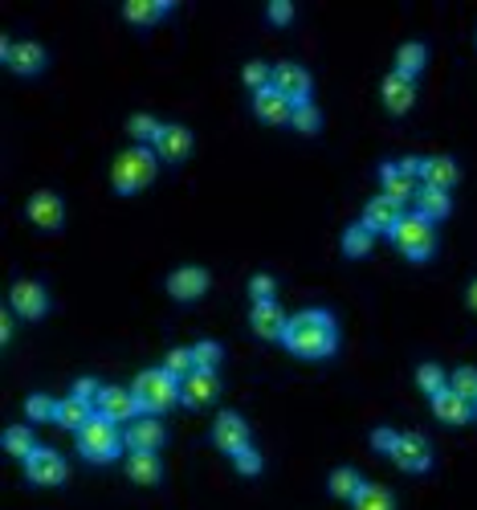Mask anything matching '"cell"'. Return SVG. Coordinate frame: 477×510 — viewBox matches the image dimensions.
I'll list each match as a JSON object with an SVG mask.
<instances>
[{"label": "cell", "instance_id": "obj_1", "mask_svg": "<svg viewBox=\"0 0 477 510\" xmlns=\"http://www.w3.org/2000/svg\"><path fill=\"white\" fill-rule=\"evenodd\" d=\"M282 344L290 347L294 355H302V360H322V355H331L339 347L335 315L322 307L298 310V315H290V323H286Z\"/></svg>", "mask_w": 477, "mask_h": 510}, {"label": "cell", "instance_id": "obj_2", "mask_svg": "<svg viewBox=\"0 0 477 510\" xmlns=\"http://www.w3.org/2000/svg\"><path fill=\"white\" fill-rule=\"evenodd\" d=\"M155 172H159V156H155V148H147V143H131V148L119 151L115 164H110V180H115V188L123 196L147 188L151 180H155Z\"/></svg>", "mask_w": 477, "mask_h": 510}, {"label": "cell", "instance_id": "obj_3", "mask_svg": "<svg viewBox=\"0 0 477 510\" xmlns=\"http://www.w3.org/2000/svg\"><path fill=\"white\" fill-rule=\"evenodd\" d=\"M392 241H396V249L404 257H412V262H424V257L437 249V229H433V220L420 217V212H400L396 220V229H392Z\"/></svg>", "mask_w": 477, "mask_h": 510}, {"label": "cell", "instance_id": "obj_4", "mask_svg": "<svg viewBox=\"0 0 477 510\" xmlns=\"http://www.w3.org/2000/svg\"><path fill=\"white\" fill-rule=\"evenodd\" d=\"M78 449L82 458L90 461H110L119 458V449H123V433H119V421H110V416L94 413L86 425L78 429Z\"/></svg>", "mask_w": 477, "mask_h": 510}, {"label": "cell", "instance_id": "obj_5", "mask_svg": "<svg viewBox=\"0 0 477 510\" xmlns=\"http://www.w3.org/2000/svg\"><path fill=\"white\" fill-rule=\"evenodd\" d=\"M135 396H139V408L143 413H163V408H172L180 400V380L172 376L168 368H147L135 376Z\"/></svg>", "mask_w": 477, "mask_h": 510}, {"label": "cell", "instance_id": "obj_6", "mask_svg": "<svg viewBox=\"0 0 477 510\" xmlns=\"http://www.w3.org/2000/svg\"><path fill=\"white\" fill-rule=\"evenodd\" d=\"M380 184H384V196H392L396 204L416 201V188H420V159L404 156V159L380 164Z\"/></svg>", "mask_w": 477, "mask_h": 510}, {"label": "cell", "instance_id": "obj_7", "mask_svg": "<svg viewBox=\"0 0 477 510\" xmlns=\"http://www.w3.org/2000/svg\"><path fill=\"white\" fill-rule=\"evenodd\" d=\"M98 413L110 416V421H119V425H131L135 416L143 413V408H139V396H135V388L106 384L102 396H98Z\"/></svg>", "mask_w": 477, "mask_h": 510}, {"label": "cell", "instance_id": "obj_8", "mask_svg": "<svg viewBox=\"0 0 477 510\" xmlns=\"http://www.w3.org/2000/svg\"><path fill=\"white\" fill-rule=\"evenodd\" d=\"M9 307L17 310L21 318H41L45 310H49V291L33 278H17L9 291Z\"/></svg>", "mask_w": 477, "mask_h": 510}, {"label": "cell", "instance_id": "obj_9", "mask_svg": "<svg viewBox=\"0 0 477 510\" xmlns=\"http://www.w3.org/2000/svg\"><path fill=\"white\" fill-rule=\"evenodd\" d=\"M66 458L57 453V449H49V445H37L33 453L25 458V474H29V482H41V486H53V482H62L66 478Z\"/></svg>", "mask_w": 477, "mask_h": 510}, {"label": "cell", "instance_id": "obj_10", "mask_svg": "<svg viewBox=\"0 0 477 510\" xmlns=\"http://www.w3.org/2000/svg\"><path fill=\"white\" fill-rule=\"evenodd\" d=\"M29 220H33L37 229H62V220H66V201L57 192H49V188H41V192L29 196L25 204Z\"/></svg>", "mask_w": 477, "mask_h": 510}, {"label": "cell", "instance_id": "obj_11", "mask_svg": "<svg viewBox=\"0 0 477 510\" xmlns=\"http://www.w3.org/2000/svg\"><path fill=\"white\" fill-rule=\"evenodd\" d=\"M221 392V376H216V368H192L184 380H180V400L184 405H208L212 396Z\"/></svg>", "mask_w": 477, "mask_h": 510}, {"label": "cell", "instance_id": "obj_12", "mask_svg": "<svg viewBox=\"0 0 477 510\" xmlns=\"http://www.w3.org/2000/svg\"><path fill=\"white\" fill-rule=\"evenodd\" d=\"M392 458H396V466L412 470V474H424V470L433 466V445H428L420 433H400Z\"/></svg>", "mask_w": 477, "mask_h": 510}, {"label": "cell", "instance_id": "obj_13", "mask_svg": "<svg viewBox=\"0 0 477 510\" xmlns=\"http://www.w3.org/2000/svg\"><path fill=\"white\" fill-rule=\"evenodd\" d=\"M212 441L225 449V453H237V449L249 445V425L241 413H233V408H225L221 416H216V425H212Z\"/></svg>", "mask_w": 477, "mask_h": 510}, {"label": "cell", "instance_id": "obj_14", "mask_svg": "<svg viewBox=\"0 0 477 510\" xmlns=\"http://www.w3.org/2000/svg\"><path fill=\"white\" fill-rule=\"evenodd\" d=\"M204 291H208V270H204V265H180V270H172V278H168L172 299L192 302V299H200Z\"/></svg>", "mask_w": 477, "mask_h": 510}, {"label": "cell", "instance_id": "obj_15", "mask_svg": "<svg viewBox=\"0 0 477 510\" xmlns=\"http://www.w3.org/2000/svg\"><path fill=\"white\" fill-rule=\"evenodd\" d=\"M253 111H257V119H265V123H290L294 103L269 82V86L253 90Z\"/></svg>", "mask_w": 477, "mask_h": 510}, {"label": "cell", "instance_id": "obj_16", "mask_svg": "<svg viewBox=\"0 0 477 510\" xmlns=\"http://www.w3.org/2000/svg\"><path fill=\"white\" fill-rule=\"evenodd\" d=\"M274 86L282 90L290 103H302V98H310V70L286 58V62L274 66Z\"/></svg>", "mask_w": 477, "mask_h": 510}, {"label": "cell", "instance_id": "obj_17", "mask_svg": "<svg viewBox=\"0 0 477 510\" xmlns=\"http://www.w3.org/2000/svg\"><path fill=\"white\" fill-rule=\"evenodd\" d=\"M4 62L17 74H37L45 66V45L41 41H13L4 37Z\"/></svg>", "mask_w": 477, "mask_h": 510}, {"label": "cell", "instance_id": "obj_18", "mask_svg": "<svg viewBox=\"0 0 477 510\" xmlns=\"http://www.w3.org/2000/svg\"><path fill=\"white\" fill-rule=\"evenodd\" d=\"M400 212H404V209H400V204L396 201H392V196H371V201L367 204H363V225H367V229L371 233H392V229H396V220H400Z\"/></svg>", "mask_w": 477, "mask_h": 510}, {"label": "cell", "instance_id": "obj_19", "mask_svg": "<svg viewBox=\"0 0 477 510\" xmlns=\"http://www.w3.org/2000/svg\"><path fill=\"white\" fill-rule=\"evenodd\" d=\"M151 148H155L159 159L176 164V159H184L188 151H192V131H188L184 123H163V131H159V139L151 143Z\"/></svg>", "mask_w": 477, "mask_h": 510}, {"label": "cell", "instance_id": "obj_20", "mask_svg": "<svg viewBox=\"0 0 477 510\" xmlns=\"http://www.w3.org/2000/svg\"><path fill=\"white\" fill-rule=\"evenodd\" d=\"M249 323H253V331L261 335V339H282L290 318H286V310L278 307L274 299H269V302H253V310H249Z\"/></svg>", "mask_w": 477, "mask_h": 510}, {"label": "cell", "instance_id": "obj_21", "mask_svg": "<svg viewBox=\"0 0 477 510\" xmlns=\"http://www.w3.org/2000/svg\"><path fill=\"white\" fill-rule=\"evenodd\" d=\"M163 425H159L155 413H139L131 425H127V449H159L163 445Z\"/></svg>", "mask_w": 477, "mask_h": 510}, {"label": "cell", "instance_id": "obj_22", "mask_svg": "<svg viewBox=\"0 0 477 510\" xmlns=\"http://www.w3.org/2000/svg\"><path fill=\"white\" fill-rule=\"evenodd\" d=\"M380 94H384V103H388L392 115H404L408 106H412V98H416V78H408V74L392 70L388 78H384Z\"/></svg>", "mask_w": 477, "mask_h": 510}, {"label": "cell", "instance_id": "obj_23", "mask_svg": "<svg viewBox=\"0 0 477 510\" xmlns=\"http://www.w3.org/2000/svg\"><path fill=\"white\" fill-rule=\"evenodd\" d=\"M461 180V167L453 156H424L420 159V184L433 188H453Z\"/></svg>", "mask_w": 477, "mask_h": 510}, {"label": "cell", "instance_id": "obj_24", "mask_svg": "<svg viewBox=\"0 0 477 510\" xmlns=\"http://www.w3.org/2000/svg\"><path fill=\"white\" fill-rule=\"evenodd\" d=\"M433 413L441 416V421H453V425H461V421H469V416H473L477 408H473V400H465V396H461V392H453V388L445 384L441 392L433 396Z\"/></svg>", "mask_w": 477, "mask_h": 510}, {"label": "cell", "instance_id": "obj_25", "mask_svg": "<svg viewBox=\"0 0 477 510\" xmlns=\"http://www.w3.org/2000/svg\"><path fill=\"white\" fill-rule=\"evenodd\" d=\"M127 474L135 482H159L163 478V461H159V449H127Z\"/></svg>", "mask_w": 477, "mask_h": 510}, {"label": "cell", "instance_id": "obj_26", "mask_svg": "<svg viewBox=\"0 0 477 510\" xmlns=\"http://www.w3.org/2000/svg\"><path fill=\"white\" fill-rule=\"evenodd\" d=\"M449 209H453L449 188H433V184H420V188H416V212H420V217L441 220V217H449Z\"/></svg>", "mask_w": 477, "mask_h": 510}, {"label": "cell", "instance_id": "obj_27", "mask_svg": "<svg viewBox=\"0 0 477 510\" xmlns=\"http://www.w3.org/2000/svg\"><path fill=\"white\" fill-rule=\"evenodd\" d=\"M90 416H94V405H90V400H82V396H74V392H70V396H62V400H57V413H53V421L78 433L82 425L90 421Z\"/></svg>", "mask_w": 477, "mask_h": 510}, {"label": "cell", "instance_id": "obj_28", "mask_svg": "<svg viewBox=\"0 0 477 510\" xmlns=\"http://www.w3.org/2000/svg\"><path fill=\"white\" fill-rule=\"evenodd\" d=\"M351 506L355 510H396V494L380 482H363L359 494L351 498Z\"/></svg>", "mask_w": 477, "mask_h": 510}, {"label": "cell", "instance_id": "obj_29", "mask_svg": "<svg viewBox=\"0 0 477 510\" xmlns=\"http://www.w3.org/2000/svg\"><path fill=\"white\" fill-rule=\"evenodd\" d=\"M123 13H127V21H135V25H151V21L168 17L172 0H127Z\"/></svg>", "mask_w": 477, "mask_h": 510}, {"label": "cell", "instance_id": "obj_30", "mask_svg": "<svg viewBox=\"0 0 477 510\" xmlns=\"http://www.w3.org/2000/svg\"><path fill=\"white\" fill-rule=\"evenodd\" d=\"M424 58H428V49H424V41H404L396 49V70L408 74V78H416L424 66Z\"/></svg>", "mask_w": 477, "mask_h": 510}, {"label": "cell", "instance_id": "obj_31", "mask_svg": "<svg viewBox=\"0 0 477 510\" xmlns=\"http://www.w3.org/2000/svg\"><path fill=\"white\" fill-rule=\"evenodd\" d=\"M371 241H375V233H371L363 220H355V225H347V229H343V254L363 257L371 249Z\"/></svg>", "mask_w": 477, "mask_h": 510}, {"label": "cell", "instance_id": "obj_32", "mask_svg": "<svg viewBox=\"0 0 477 510\" xmlns=\"http://www.w3.org/2000/svg\"><path fill=\"white\" fill-rule=\"evenodd\" d=\"M4 449L17 453V458H29V453L37 449L33 429H29V425H9V429H4Z\"/></svg>", "mask_w": 477, "mask_h": 510}, {"label": "cell", "instance_id": "obj_33", "mask_svg": "<svg viewBox=\"0 0 477 510\" xmlns=\"http://www.w3.org/2000/svg\"><path fill=\"white\" fill-rule=\"evenodd\" d=\"M359 486H363V478L355 466H339L335 474H331V494H335V498H355Z\"/></svg>", "mask_w": 477, "mask_h": 510}, {"label": "cell", "instance_id": "obj_34", "mask_svg": "<svg viewBox=\"0 0 477 510\" xmlns=\"http://www.w3.org/2000/svg\"><path fill=\"white\" fill-rule=\"evenodd\" d=\"M127 131H131L139 143H147V148H151V143L159 139V131H163V123H159L155 115H147V111H139V115L127 119Z\"/></svg>", "mask_w": 477, "mask_h": 510}, {"label": "cell", "instance_id": "obj_35", "mask_svg": "<svg viewBox=\"0 0 477 510\" xmlns=\"http://www.w3.org/2000/svg\"><path fill=\"white\" fill-rule=\"evenodd\" d=\"M416 384H420V392L437 396L445 384H449V376H445L441 363H420V368H416Z\"/></svg>", "mask_w": 477, "mask_h": 510}, {"label": "cell", "instance_id": "obj_36", "mask_svg": "<svg viewBox=\"0 0 477 510\" xmlns=\"http://www.w3.org/2000/svg\"><path fill=\"white\" fill-rule=\"evenodd\" d=\"M163 368H168L176 380H184L188 371L196 368V355H192V347H172V352H168V360H163Z\"/></svg>", "mask_w": 477, "mask_h": 510}, {"label": "cell", "instance_id": "obj_37", "mask_svg": "<svg viewBox=\"0 0 477 510\" xmlns=\"http://www.w3.org/2000/svg\"><path fill=\"white\" fill-rule=\"evenodd\" d=\"M25 413H29V421H53V413H57V400H53V396H45V392H33L25 400Z\"/></svg>", "mask_w": 477, "mask_h": 510}, {"label": "cell", "instance_id": "obj_38", "mask_svg": "<svg viewBox=\"0 0 477 510\" xmlns=\"http://www.w3.org/2000/svg\"><path fill=\"white\" fill-rule=\"evenodd\" d=\"M290 123L298 127V131H314V127L322 123V115H318V106L310 103V98H302V103H294V115H290Z\"/></svg>", "mask_w": 477, "mask_h": 510}, {"label": "cell", "instance_id": "obj_39", "mask_svg": "<svg viewBox=\"0 0 477 510\" xmlns=\"http://www.w3.org/2000/svg\"><path fill=\"white\" fill-rule=\"evenodd\" d=\"M241 74H245V82H249V86H253V90H261V86H269V82H274V66H269V62H261V58H253V62H245V70H241Z\"/></svg>", "mask_w": 477, "mask_h": 510}, {"label": "cell", "instance_id": "obj_40", "mask_svg": "<svg viewBox=\"0 0 477 510\" xmlns=\"http://www.w3.org/2000/svg\"><path fill=\"white\" fill-rule=\"evenodd\" d=\"M449 388L453 392H461L465 400H477V368H457L449 376Z\"/></svg>", "mask_w": 477, "mask_h": 510}, {"label": "cell", "instance_id": "obj_41", "mask_svg": "<svg viewBox=\"0 0 477 510\" xmlns=\"http://www.w3.org/2000/svg\"><path fill=\"white\" fill-rule=\"evenodd\" d=\"M192 355H196V368H216L221 363V344L216 339H200L192 347Z\"/></svg>", "mask_w": 477, "mask_h": 510}, {"label": "cell", "instance_id": "obj_42", "mask_svg": "<svg viewBox=\"0 0 477 510\" xmlns=\"http://www.w3.org/2000/svg\"><path fill=\"white\" fill-rule=\"evenodd\" d=\"M274 291H278L274 273H253V278H249V294H253V302H269L274 299Z\"/></svg>", "mask_w": 477, "mask_h": 510}, {"label": "cell", "instance_id": "obj_43", "mask_svg": "<svg viewBox=\"0 0 477 510\" xmlns=\"http://www.w3.org/2000/svg\"><path fill=\"white\" fill-rule=\"evenodd\" d=\"M233 466H237L241 474H261V453H257L253 445H245L233 453Z\"/></svg>", "mask_w": 477, "mask_h": 510}, {"label": "cell", "instance_id": "obj_44", "mask_svg": "<svg viewBox=\"0 0 477 510\" xmlns=\"http://www.w3.org/2000/svg\"><path fill=\"white\" fill-rule=\"evenodd\" d=\"M102 388H106V384H98L94 376H78V380H74V396H82V400H90V405H98Z\"/></svg>", "mask_w": 477, "mask_h": 510}, {"label": "cell", "instance_id": "obj_45", "mask_svg": "<svg viewBox=\"0 0 477 510\" xmlns=\"http://www.w3.org/2000/svg\"><path fill=\"white\" fill-rule=\"evenodd\" d=\"M396 441H400V433L388 429V425H380V429L371 433V445L380 449V453H392V449H396Z\"/></svg>", "mask_w": 477, "mask_h": 510}, {"label": "cell", "instance_id": "obj_46", "mask_svg": "<svg viewBox=\"0 0 477 510\" xmlns=\"http://www.w3.org/2000/svg\"><path fill=\"white\" fill-rule=\"evenodd\" d=\"M269 17H274V21H290L294 4H290V0H269Z\"/></svg>", "mask_w": 477, "mask_h": 510}, {"label": "cell", "instance_id": "obj_47", "mask_svg": "<svg viewBox=\"0 0 477 510\" xmlns=\"http://www.w3.org/2000/svg\"><path fill=\"white\" fill-rule=\"evenodd\" d=\"M13 315H17L13 307H4V315H0V339H4V344L13 339Z\"/></svg>", "mask_w": 477, "mask_h": 510}, {"label": "cell", "instance_id": "obj_48", "mask_svg": "<svg viewBox=\"0 0 477 510\" xmlns=\"http://www.w3.org/2000/svg\"><path fill=\"white\" fill-rule=\"evenodd\" d=\"M469 307L477 310V278H473V286H469Z\"/></svg>", "mask_w": 477, "mask_h": 510}, {"label": "cell", "instance_id": "obj_49", "mask_svg": "<svg viewBox=\"0 0 477 510\" xmlns=\"http://www.w3.org/2000/svg\"><path fill=\"white\" fill-rule=\"evenodd\" d=\"M473 408H477V400H473Z\"/></svg>", "mask_w": 477, "mask_h": 510}]
</instances>
